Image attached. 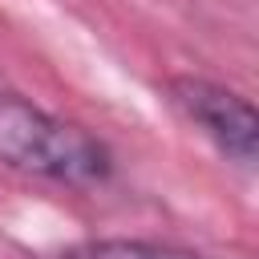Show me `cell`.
<instances>
[{"instance_id": "obj_1", "label": "cell", "mask_w": 259, "mask_h": 259, "mask_svg": "<svg viewBox=\"0 0 259 259\" xmlns=\"http://www.w3.org/2000/svg\"><path fill=\"white\" fill-rule=\"evenodd\" d=\"M0 162L61 186H101L113 174L105 142L8 89H0Z\"/></svg>"}, {"instance_id": "obj_2", "label": "cell", "mask_w": 259, "mask_h": 259, "mask_svg": "<svg viewBox=\"0 0 259 259\" xmlns=\"http://www.w3.org/2000/svg\"><path fill=\"white\" fill-rule=\"evenodd\" d=\"M170 101L186 113V121H194L219 146V154H227L243 170L255 166V154H259V117H255V109H251L247 97H239L235 89H227L219 81L182 73V77H170Z\"/></svg>"}, {"instance_id": "obj_3", "label": "cell", "mask_w": 259, "mask_h": 259, "mask_svg": "<svg viewBox=\"0 0 259 259\" xmlns=\"http://www.w3.org/2000/svg\"><path fill=\"white\" fill-rule=\"evenodd\" d=\"M61 259H202V255L150 239H89L81 247H69Z\"/></svg>"}]
</instances>
